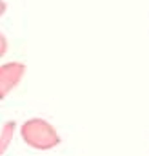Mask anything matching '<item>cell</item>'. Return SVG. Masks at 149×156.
Instances as JSON below:
<instances>
[{"label":"cell","instance_id":"6da1fadb","mask_svg":"<svg viewBox=\"0 0 149 156\" xmlns=\"http://www.w3.org/2000/svg\"><path fill=\"white\" fill-rule=\"evenodd\" d=\"M20 134L22 140L37 151H49L60 144V136L55 127L42 118H31L24 122L20 127Z\"/></svg>","mask_w":149,"mask_h":156},{"label":"cell","instance_id":"7a4b0ae2","mask_svg":"<svg viewBox=\"0 0 149 156\" xmlns=\"http://www.w3.org/2000/svg\"><path fill=\"white\" fill-rule=\"evenodd\" d=\"M26 73V66L20 62H11L0 66V100L5 98L22 80Z\"/></svg>","mask_w":149,"mask_h":156},{"label":"cell","instance_id":"3957f363","mask_svg":"<svg viewBox=\"0 0 149 156\" xmlns=\"http://www.w3.org/2000/svg\"><path fill=\"white\" fill-rule=\"evenodd\" d=\"M13 133H15V122L4 123L2 133H0V156L4 154V151H7V145H9L11 138H13Z\"/></svg>","mask_w":149,"mask_h":156},{"label":"cell","instance_id":"277c9868","mask_svg":"<svg viewBox=\"0 0 149 156\" xmlns=\"http://www.w3.org/2000/svg\"><path fill=\"white\" fill-rule=\"evenodd\" d=\"M5 51H7V40H5V37L0 33V58L5 55Z\"/></svg>","mask_w":149,"mask_h":156},{"label":"cell","instance_id":"5b68a950","mask_svg":"<svg viewBox=\"0 0 149 156\" xmlns=\"http://www.w3.org/2000/svg\"><path fill=\"white\" fill-rule=\"evenodd\" d=\"M5 7H7V5H5V2H4V0H0V16L4 15V11H5Z\"/></svg>","mask_w":149,"mask_h":156}]
</instances>
